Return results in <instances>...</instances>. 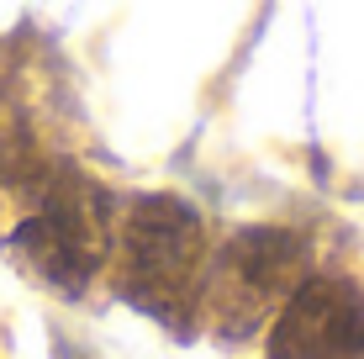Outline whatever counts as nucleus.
<instances>
[{"label": "nucleus", "mask_w": 364, "mask_h": 359, "mask_svg": "<svg viewBox=\"0 0 364 359\" xmlns=\"http://www.w3.org/2000/svg\"><path fill=\"white\" fill-rule=\"evenodd\" d=\"M206 227L180 195H143L122 222V286L148 312H169L196 291Z\"/></svg>", "instance_id": "f257e3e1"}, {"label": "nucleus", "mask_w": 364, "mask_h": 359, "mask_svg": "<svg viewBox=\"0 0 364 359\" xmlns=\"http://www.w3.org/2000/svg\"><path fill=\"white\" fill-rule=\"evenodd\" d=\"M296 286H301V238L280 227H248L217 259V275L206 280V291H211L206 306L217 317L222 338H243Z\"/></svg>", "instance_id": "f03ea898"}, {"label": "nucleus", "mask_w": 364, "mask_h": 359, "mask_svg": "<svg viewBox=\"0 0 364 359\" xmlns=\"http://www.w3.org/2000/svg\"><path fill=\"white\" fill-rule=\"evenodd\" d=\"M269 359H364V296L348 280H301L269 328Z\"/></svg>", "instance_id": "7ed1b4c3"}, {"label": "nucleus", "mask_w": 364, "mask_h": 359, "mask_svg": "<svg viewBox=\"0 0 364 359\" xmlns=\"http://www.w3.org/2000/svg\"><path fill=\"white\" fill-rule=\"evenodd\" d=\"M6 249L21 259V269H27L32 280H43V286L58 291V296H80L85 286H90V275L100 269V259L90 249H80L64 227H53L43 212L21 222V227L11 232Z\"/></svg>", "instance_id": "20e7f679"}]
</instances>
